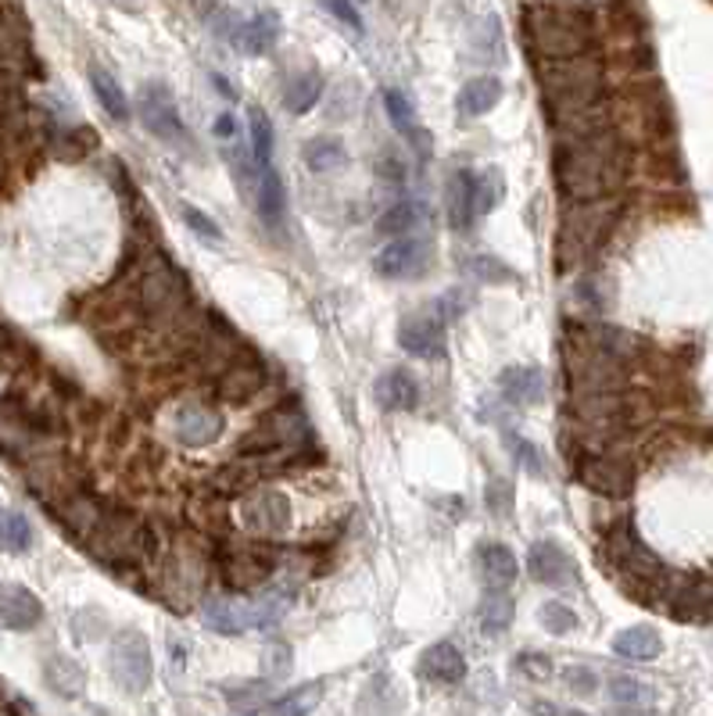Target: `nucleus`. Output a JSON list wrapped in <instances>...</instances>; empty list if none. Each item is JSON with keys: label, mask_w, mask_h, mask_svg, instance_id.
<instances>
[{"label": "nucleus", "mask_w": 713, "mask_h": 716, "mask_svg": "<svg viewBox=\"0 0 713 716\" xmlns=\"http://www.w3.org/2000/svg\"><path fill=\"white\" fill-rule=\"evenodd\" d=\"M624 176L627 151L624 140L609 126L566 133V140L555 148V180H560V191L577 205L603 200L606 194L617 191Z\"/></svg>", "instance_id": "f257e3e1"}, {"label": "nucleus", "mask_w": 713, "mask_h": 716, "mask_svg": "<svg viewBox=\"0 0 713 716\" xmlns=\"http://www.w3.org/2000/svg\"><path fill=\"white\" fill-rule=\"evenodd\" d=\"M523 40L541 62H574L592 51V14L574 4H531L520 14Z\"/></svg>", "instance_id": "f03ea898"}, {"label": "nucleus", "mask_w": 713, "mask_h": 716, "mask_svg": "<svg viewBox=\"0 0 713 716\" xmlns=\"http://www.w3.org/2000/svg\"><path fill=\"white\" fill-rule=\"evenodd\" d=\"M613 219H617V208L603 205V200H592V205H577L566 215V223L560 226V243H555V262L560 269H570L584 262L598 243L609 237Z\"/></svg>", "instance_id": "7ed1b4c3"}, {"label": "nucleus", "mask_w": 713, "mask_h": 716, "mask_svg": "<svg viewBox=\"0 0 713 716\" xmlns=\"http://www.w3.org/2000/svg\"><path fill=\"white\" fill-rule=\"evenodd\" d=\"M108 673L126 695H140L148 692L154 681V659H151V644L140 630H122L119 638H111L108 649Z\"/></svg>", "instance_id": "20e7f679"}, {"label": "nucleus", "mask_w": 713, "mask_h": 716, "mask_svg": "<svg viewBox=\"0 0 713 716\" xmlns=\"http://www.w3.org/2000/svg\"><path fill=\"white\" fill-rule=\"evenodd\" d=\"M216 566H219L223 584L230 587V592L248 595V592H259V587L273 581L280 555L273 549H266V544H248V549H226L216 558Z\"/></svg>", "instance_id": "39448f33"}, {"label": "nucleus", "mask_w": 713, "mask_h": 716, "mask_svg": "<svg viewBox=\"0 0 713 716\" xmlns=\"http://www.w3.org/2000/svg\"><path fill=\"white\" fill-rule=\"evenodd\" d=\"M137 115L151 137H159L165 143H187V126L176 108V97L165 83L148 79L137 90Z\"/></svg>", "instance_id": "423d86ee"}, {"label": "nucleus", "mask_w": 713, "mask_h": 716, "mask_svg": "<svg viewBox=\"0 0 713 716\" xmlns=\"http://www.w3.org/2000/svg\"><path fill=\"white\" fill-rule=\"evenodd\" d=\"M606 555L613 558V566H617L624 577L641 581V584L660 581V573H663V563L656 558V552L649 549V544L635 534V527L627 520L617 523L606 534Z\"/></svg>", "instance_id": "0eeeda50"}, {"label": "nucleus", "mask_w": 713, "mask_h": 716, "mask_svg": "<svg viewBox=\"0 0 713 716\" xmlns=\"http://www.w3.org/2000/svg\"><path fill=\"white\" fill-rule=\"evenodd\" d=\"M577 480L588 487L592 495L627 498V495H631V487H635V466L620 455L595 452V455H584L577 463Z\"/></svg>", "instance_id": "6e6552de"}, {"label": "nucleus", "mask_w": 713, "mask_h": 716, "mask_svg": "<svg viewBox=\"0 0 713 716\" xmlns=\"http://www.w3.org/2000/svg\"><path fill=\"white\" fill-rule=\"evenodd\" d=\"M431 258L434 248L426 237H398L383 243L380 254L374 258V269L383 280H417L431 265Z\"/></svg>", "instance_id": "1a4fd4ad"}, {"label": "nucleus", "mask_w": 713, "mask_h": 716, "mask_svg": "<svg viewBox=\"0 0 713 716\" xmlns=\"http://www.w3.org/2000/svg\"><path fill=\"white\" fill-rule=\"evenodd\" d=\"M291 498L283 491H251L240 501V523L255 538H277L291 527Z\"/></svg>", "instance_id": "9d476101"}, {"label": "nucleus", "mask_w": 713, "mask_h": 716, "mask_svg": "<svg viewBox=\"0 0 713 716\" xmlns=\"http://www.w3.org/2000/svg\"><path fill=\"white\" fill-rule=\"evenodd\" d=\"M398 348L409 351L412 358H423V362H437V358L449 355L445 323L434 312L406 315L402 326H398Z\"/></svg>", "instance_id": "9b49d317"}, {"label": "nucleus", "mask_w": 713, "mask_h": 716, "mask_svg": "<svg viewBox=\"0 0 713 716\" xmlns=\"http://www.w3.org/2000/svg\"><path fill=\"white\" fill-rule=\"evenodd\" d=\"M223 412L208 401H187L183 409H176L173 415V434L180 444H191V448H205V444L219 441L223 434Z\"/></svg>", "instance_id": "f8f14e48"}, {"label": "nucleus", "mask_w": 713, "mask_h": 716, "mask_svg": "<svg viewBox=\"0 0 713 716\" xmlns=\"http://www.w3.org/2000/svg\"><path fill=\"white\" fill-rule=\"evenodd\" d=\"M269 477L266 458H234V463L219 466L208 477V495L212 498H245L251 491H259L262 480Z\"/></svg>", "instance_id": "ddd939ff"}, {"label": "nucleus", "mask_w": 713, "mask_h": 716, "mask_svg": "<svg viewBox=\"0 0 713 716\" xmlns=\"http://www.w3.org/2000/svg\"><path fill=\"white\" fill-rule=\"evenodd\" d=\"M202 623L219 634H245V630H262L259 601H240V598H208L202 606Z\"/></svg>", "instance_id": "4468645a"}, {"label": "nucleus", "mask_w": 713, "mask_h": 716, "mask_svg": "<svg viewBox=\"0 0 713 716\" xmlns=\"http://www.w3.org/2000/svg\"><path fill=\"white\" fill-rule=\"evenodd\" d=\"M527 573H531V581L549 584V587H574L577 584V563L555 541H534L531 544V552H527Z\"/></svg>", "instance_id": "2eb2a0df"}, {"label": "nucleus", "mask_w": 713, "mask_h": 716, "mask_svg": "<svg viewBox=\"0 0 713 716\" xmlns=\"http://www.w3.org/2000/svg\"><path fill=\"white\" fill-rule=\"evenodd\" d=\"M477 566H480V581H484V595H506L512 581H517L520 563L512 555L509 544L503 541H488L477 549Z\"/></svg>", "instance_id": "dca6fc26"}, {"label": "nucleus", "mask_w": 713, "mask_h": 716, "mask_svg": "<svg viewBox=\"0 0 713 716\" xmlns=\"http://www.w3.org/2000/svg\"><path fill=\"white\" fill-rule=\"evenodd\" d=\"M44 620V601L22 584H0V627L33 630Z\"/></svg>", "instance_id": "f3484780"}, {"label": "nucleus", "mask_w": 713, "mask_h": 716, "mask_svg": "<svg viewBox=\"0 0 713 716\" xmlns=\"http://www.w3.org/2000/svg\"><path fill=\"white\" fill-rule=\"evenodd\" d=\"M262 387H266V369L255 362V358L251 362L248 358H237L234 366L223 369L216 394H219V401H226V405H245V401H251Z\"/></svg>", "instance_id": "a211bd4d"}, {"label": "nucleus", "mask_w": 713, "mask_h": 716, "mask_svg": "<svg viewBox=\"0 0 713 716\" xmlns=\"http://www.w3.org/2000/svg\"><path fill=\"white\" fill-rule=\"evenodd\" d=\"M374 398L383 412H412L420 405V383L409 369H388L374 383Z\"/></svg>", "instance_id": "6ab92c4d"}, {"label": "nucleus", "mask_w": 713, "mask_h": 716, "mask_svg": "<svg viewBox=\"0 0 713 716\" xmlns=\"http://www.w3.org/2000/svg\"><path fill=\"white\" fill-rule=\"evenodd\" d=\"M280 33H283V19L277 11H259V14H251L248 22H240V29H237V36H234V43L240 51H245L248 57H262V54H269L280 43Z\"/></svg>", "instance_id": "aec40b11"}, {"label": "nucleus", "mask_w": 713, "mask_h": 716, "mask_svg": "<svg viewBox=\"0 0 713 716\" xmlns=\"http://www.w3.org/2000/svg\"><path fill=\"white\" fill-rule=\"evenodd\" d=\"M420 677L434 681V684H460L466 677V655L455 649L452 641H437L420 655Z\"/></svg>", "instance_id": "412c9836"}, {"label": "nucleus", "mask_w": 713, "mask_h": 716, "mask_svg": "<svg viewBox=\"0 0 713 716\" xmlns=\"http://www.w3.org/2000/svg\"><path fill=\"white\" fill-rule=\"evenodd\" d=\"M445 219L455 234H466L474 226L477 211H474V172H452L445 183Z\"/></svg>", "instance_id": "4be33fe9"}, {"label": "nucleus", "mask_w": 713, "mask_h": 716, "mask_svg": "<svg viewBox=\"0 0 713 716\" xmlns=\"http://www.w3.org/2000/svg\"><path fill=\"white\" fill-rule=\"evenodd\" d=\"M498 391L509 405H538L545 401V377L534 366H509L498 372Z\"/></svg>", "instance_id": "5701e85b"}, {"label": "nucleus", "mask_w": 713, "mask_h": 716, "mask_svg": "<svg viewBox=\"0 0 713 716\" xmlns=\"http://www.w3.org/2000/svg\"><path fill=\"white\" fill-rule=\"evenodd\" d=\"M503 94H506V86L498 76H477L460 90V111L466 115V119H480V115L498 108Z\"/></svg>", "instance_id": "b1692460"}, {"label": "nucleus", "mask_w": 713, "mask_h": 716, "mask_svg": "<svg viewBox=\"0 0 713 716\" xmlns=\"http://www.w3.org/2000/svg\"><path fill=\"white\" fill-rule=\"evenodd\" d=\"M87 76H90V90H94V97H97V105L105 108V115H111L116 122L130 119V97H126L122 83L111 76L105 65H90Z\"/></svg>", "instance_id": "393cba45"}, {"label": "nucleus", "mask_w": 713, "mask_h": 716, "mask_svg": "<svg viewBox=\"0 0 713 716\" xmlns=\"http://www.w3.org/2000/svg\"><path fill=\"white\" fill-rule=\"evenodd\" d=\"M44 681L54 695H62V698H79L83 695V687H87V673H83V666L76 663V659H68V655H51L47 663H44Z\"/></svg>", "instance_id": "a878e982"}, {"label": "nucleus", "mask_w": 713, "mask_h": 716, "mask_svg": "<svg viewBox=\"0 0 713 716\" xmlns=\"http://www.w3.org/2000/svg\"><path fill=\"white\" fill-rule=\"evenodd\" d=\"M323 97V76L316 68H309V72H298V76L283 86V108H288L291 115H305L316 108V100Z\"/></svg>", "instance_id": "bb28decb"}, {"label": "nucleus", "mask_w": 713, "mask_h": 716, "mask_svg": "<svg viewBox=\"0 0 713 716\" xmlns=\"http://www.w3.org/2000/svg\"><path fill=\"white\" fill-rule=\"evenodd\" d=\"M259 430H266L269 437H273L280 448L283 444H302V441H309L305 434H309V423H305V415L298 412V409H291V405H283V409H273L262 420V426Z\"/></svg>", "instance_id": "cd10ccee"}, {"label": "nucleus", "mask_w": 713, "mask_h": 716, "mask_svg": "<svg viewBox=\"0 0 713 716\" xmlns=\"http://www.w3.org/2000/svg\"><path fill=\"white\" fill-rule=\"evenodd\" d=\"M255 205H259V215L277 226L283 219V208H288V191H283V180L277 169H262L259 172V191H255Z\"/></svg>", "instance_id": "c85d7f7f"}, {"label": "nucleus", "mask_w": 713, "mask_h": 716, "mask_svg": "<svg viewBox=\"0 0 713 716\" xmlns=\"http://www.w3.org/2000/svg\"><path fill=\"white\" fill-rule=\"evenodd\" d=\"M613 652L624 659H656L663 652V641L652 627H627L613 638Z\"/></svg>", "instance_id": "c756f323"}, {"label": "nucleus", "mask_w": 713, "mask_h": 716, "mask_svg": "<svg viewBox=\"0 0 713 716\" xmlns=\"http://www.w3.org/2000/svg\"><path fill=\"white\" fill-rule=\"evenodd\" d=\"M0 549L11 555H25L33 549V523L15 509H0Z\"/></svg>", "instance_id": "7c9ffc66"}, {"label": "nucleus", "mask_w": 713, "mask_h": 716, "mask_svg": "<svg viewBox=\"0 0 713 716\" xmlns=\"http://www.w3.org/2000/svg\"><path fill=\"white\" fill-rule=\"evenodd\" d=\"M420 208H423V205H417V200H398V205L383 208V215L377 219V234H380V237H388V240L409 237L412 229H417L420 215H423Z\"/></svg>", "instance_id": "2f4dec72"}, {"label": "nucleus", "mask_w": 713, "mask_h": 716, "mask_svg": "<svg viewBox=\"0 0 713 716\" xmlns=\"http://www.w3.org/2000/svg\"><path fill=\"white\" fill-rule=\"evenodd\" d=\"M345 162H348V151L337 137H312L305 143V165L312 172H334V169H345Z\"/></svg>", "instance_id": "473e14b6"}, {"label": "nucleus", "mask_w": 713, "mask_h": 716, "mask_svg": "<svg viewBox=\"0 0 713 716\" xmlns=\"http://www.w3.org/2000/svg\"><path fill=\"white\" fill-rule=\"evenodd\" d=\"M248 137H251V158H255V165H259V172L273 169L269 165V158H273V122H269V115L262 108L248 111Z\"/></svg>", "instance_id": "72a5a7b5"}, {"label": "nucleus", "mask_w": 713, "mask_h": 716, "mask_svg": "<svg viewBox=\"0 0 713 716\" xmlns=\"http://www.w3.org/2000/svg\"><path fill=\"white\" fill-rule=\"evenodd\" d=\"M320 698H323V681H309L302 687H294L291 695L277 698L273 709H269V716H309L312 709L320 706Z\"/></svg>", "instance_id": "f704fd0d"}, {"label": "nucleus", "mask_w": 713, "mask_h": 716, "mask_svg": "<svg viewBox=\"0 0 713 716\" xmlns=\"http://www.w3.org/2000/svg\"><path fill=\"white\" fill-rule=\"evenodd\" d=\"M506 197V180L498 169H484L474 176V211L491 215L498 208V200Z\"/></svg>", "instance_id": "c9c22d12"}, {"label": "nucleus", "mask_w": 713, "mask_h": 716, "mask_svg": "<svg viewBox=\"0 0 713 716\" xmlns=\"http://www.w3.org/2000/svg\"><path fill=\"white\" fill-rule=\"evenodd\" d=\"M269 695H273V684L269 681H251V684H240V687H230L226 692V702H230V709L245 713V716H255L269 706Z\"/></svg>", "instance_id": "e433bc0d"}, {"label": "nucleus", "mask_w": 713, "mask_h": 716, "mask_svg": "<svg viewBox=\"0 0 713 716\" xmlns=\"http://www.w3.org/2000/svg\"><path fill=\"white\" fill-rule=\"evenodd\" d=\"M33 362V348L11 326H0V372H22Z\"/></svg>", "instance_id": "4c0bfd02"}, {"label": "nucleus", "mask_w": 713, "mask_h": 716, "mask_svg": "<svg viewBox=\"0 0 713 716\" xmlns=\"http://www.w3.org/2000/svg\"><path fill=\"white\" fill-rule=\"evenodd\" d=\"M477 620L488 634H503V630L512 623V598L509 595H484Z\"/></svg>", "instance_id": "58836bf2"}, {"label": "nucleus", "mask_w": 713, "mask_h": 716, "mask_svg": "<svg viewBox=\"0 0 713 716\" xmlns=\"http://www.w3.org/2000/svg\"><path fill=\"white\" fill-rule=\"evenodd\" d=\"M383 111H388L391 126H395L402 137L417 133V111H412L409 97H406L402 90H383Z\"/></svg>", "instance_id": "ea45409f"}, {"label": "nucleus", "mask_w": 713, "mask_h": 716, "mask_svg": "<svg viewBox=\"0 0 713 716\" xmlns=\"http://www.w3.org/2000/svg\"><path fill=\"white\" fill-rule=\"evenodd\" d=\"M469 305H474V294H466L463 286H452V291H445V294L434 301L431 312H434L445 326H452V323H460L463 315L469 312Z\"/></svg>", "instance_id": "a19ab883"}, {"label": "nucleus", "mask_w": 713, "mask_h": 716, "mask_svg": "<svg viewBox=\"0 0 713 716\" xmlns=\"http://www.w3.org/2000/svg\"><path fill=\"white\" fill-rule=\"evenodd\" d=\"M609 695H613V702H620V706H649L652 687L620 673V677H609Z\"/></svg>", "instance_id": "79ce46f5"}, {"label": "nucleus", "mask_w": 713, "mask_h": 716, "mask_svg": "<svg viewBox=\"0 0 713 716\" xmlns=\"http://www.w3.org/2000/svg\"><path fill=\"white\" fill-rule=\"evenodd\" d=\"M538 620H541V627L549 630V634H570V630L577 627V612L570 606H563V601H545L541 612H538Z\"/></svg>", "instance_id": "37998d69"}, {"label": "nucleus", "mask_w": 713, "mask_h": 716, "mask_svg": "<svg viewBox=\"0 0 713 716\" xmlns=\"http://www.w3.org/2000/svg\"><path fill=\"white\" fill-rule=\"evenodd\" d=\"M469 276H474L477 283H512V280H517V276H512V269L506 262H498V258H491V254L469 258Z\"/></svg>", "instance_id": "c03bdc74"}, {"label": "nucleus", "mask_w": 713, "mask_h": 716, "mask_svg": "<svg viewBox=\"0 0 713 716\" xmlns=\"http://www.w3.org/2000/svg\"><path fill=\"white\" fill-rule=\"evenodd\" d=\"M506 448L517 455V463L527 469V473H534V477H545V458H541V452L534 448L531 441H523L520 434H506Z\"/></svg>", "instance_id": "a18cd8bd"}, {"label": "nucleus", "mask_w": 713, "mask_h": 716, "mask_svg": "<svg viewBox=\"0 0 713 716\" xmlns=\"http://www.w3.org/2000/svg\"><path fill=\"white\" fill-rule=\"evenodd\" d=\"M180 219L187 223L194 229V237H202L205 243H219L223 240V229L216 219H208V215L202 208H194V205H180Z\"/></svg>", "instance_id": "49530a36"}, {"label": "nucleus", "mask_w": 713, "mask_h": 716, "mask_svg": "<svg viewBox=\"0 0 713 716\" xmlns=\"http://www.w3.org/2000/svg\"><path fill=\"white\" fill-rule=\"evenodd\" d=\"M517 670L523 673L527 681H538V684H545L552 681V659L545 652H520L517 655Z\"/></svg>", "instance_id": "de8ad7c7"}, {"label": "nucleus", "mask_w": 713, "mask_h": 716, "mask_svg": "<svg viewBox=\"0 0 713 716\" xmlns=\"http://www.w3.org/2000/svg\"><path fill=\"white\" fill-rule=\"evenodd\" d=\"M262 670H266V677H288L291 673V649L283 641L277 644H266V652H262Z\"/></svg>", "instance_id": "09e8293b"}, {"label": "nucleus", "mask_w": 713, "mask_h": 716, "mask_svg": "<svg viewBox=\"0 0 713 716\" xmlns=\"http://www.w3.org/2000/svg\"><path fill=\"white\" fill-rule=\"evenodd\" d=\"M488 509L495 516H509L512 512V484L509 480H491L488 484Z\"/></svg>", "instance_id": "8fccbe9b"}, {"label": "nucleus", "mask_w": 713, "mask_h": 716, "mask_svg": "<svg viewBox=\"0 0 713 716\" xmlns=\"http://www.w3.org/2000/svg\"><path fill=\"white\" fill-rule=\"evenodd\" d=\"M563 681L570 684V692H577V695H592L595 687H598V677H595L588 666H566L563 670Z\"/></svg>", "instance_id": "3c124183"}, {"label": "nucleus", "mask_w": 713, "mask_h": 716, "mask_svg": "<svg viewBox=\"0 0 713 716\" xmlns=\"http://www.w3.org/2000/svg\"><path fill=\"white\" fill-rule=\"evenodd\" d=\"M323 8L334 14V19H341L348 29H355V33H363V19H359V11H355V0H323Z\"/></svg>", "instance_id": "603ef678"}, {"label": "nucleus", "mask_w": 713, "mask_h": 716, "mask_svg": "<svg viewBox=\"0 0 713 716\" xmlns=\"http://www.w3.org/2000/svg\"><path fill=\"white\" fill-rule=\"evenodd\" d=\"M212 133H216V137H223V140H226V137H234V133H237V119H234L230 111H226V115H219V119H216V126H212Z\"/></svg>", "instance_id": "864d4df0"}, {"label": "nucleus", "mask_w": 713, "mask_h": 716, "mask_svg": "<svg viewBox=\"0 0 713 716\" xmlns=\"http://www.w3.org/2000/svg\"><path fill=\"white\" fill-rule=\"evenodd\" d=\"M212 83H216V90H223V97H230V100L237 97V90H234V86H230V79H223L219 72H216V76H212Z\"/></svg>", "instance_id": "5fc2aeb1"}, {"label": "nucleus", "mask_w": 713, "mask_h": 716, "mask_svg": "<svg viewBox=\"0 0 713 716\" xmlns=\"http://www.w3.org/2000/svg\"><path fill=\"white\" fill-rule=\"evenodd\" d=\"M111 4H116L119 11H140L148 4V0H111Z\"/></svg>", "instance_id": "6e6d98bb"}, {"label": "nucleus", "mask_w": 713, "mask_h": 716, "mask_svg": "<svg viewBox=\"0 0 713 716\" xmlns=\"http://www.w3.org/2000/svg\"><path fill=\"white\" fill-rule=\"evenodd\" d=\"M531 709H534L538 716H555V709L549 706V702H534V706H531Z\"/></svg>", "instance_id": "4d7b16f0"}, {"label": "nucleus", "mask_w": 713, "mask_h": 716, "mask_svg": "<svg viewBox=\"0 0 713 716\" xmlns=\"http://www.w3.org/2000/svg\"><path fill=\"white\" fill-rule=\"evenodd\" d=\"M563 716H588V713H577V709H570V713H563Z\"/></svg>", "instance_id": "13d9d810"}]
</instances>
